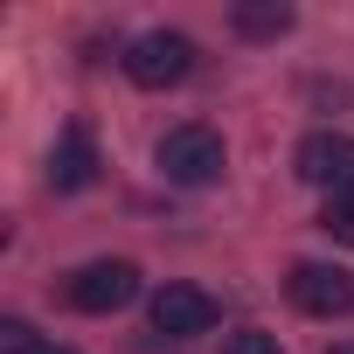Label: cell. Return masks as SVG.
Returning a JSON list of instances; mask_svg holds the SVG:
<instances>
[{
	"label": "cell",
	"instance_id": "obj_1",
	"mask_svg": "<svg viewBox=\"0 0 354 354\" xmlns=\"http://www.w3.org/2000/svg\"><path fill=\"white\" fill-rule=\"evenodd\" d=\"M160 174L174 188H209V181H223V132H209V125H174L167 139H160Z\"/></svg>",
	"mask_w": 354,
	"mask_h": 354
},
{
	"label": "cell",
	"instance_id": "obj_2",
	"mask_svg": "<svg viewBox=\"0 0 354 354\" xmlns=\"http://www.w3.org/2000/svg\"><path fill=\"white\" fill-rule=\"evenodd\" d=\"M188 70H195V42L174 35V28H153V35H139L125 49V77L139 91H167V84H181Z\"/></svg>",
	"mask_w": 354,
	"mask_h": 354
},
{
	"label": "cell",
	"instance_id": "obj_3",
	"mask_svg": "<svg viewBox=\"0 0 354 354\" xmlns=\"http://www.w3.org/2000/svg\"><path fill=\"white\" fill-rule=\"evenodd\" d=\"M285 292H292V306H299V313H313V319H340V313H354V271L319 264V257L292 264Z\"/></svg>",
	"mask_w": 354,
	"mask_h": 354
},
{
	"label": "cell",
	"instance_id": "obj_4",
	"mask_svg": "<svg viewBox=\"0 0 354 354\" xmlns=\"http://www.w3.org/2000/svg\"><path fill=\"white\" fill-rule=\"evenodd\" d=\"M63 299H70L77 313H118V306L139 299V271H132L125 257H97V264H84V271L63 285Z\"/></svg>",
	"mask_w": 354,
	"mask_h": 354
},
{
	"label": "cell",
	"instance_id": "obj_5",
	"mask_svg": "<svg viewBox=\"0 0 354 354\" xmlns=\"http://www.w3.org/2000/svg\"><path fill=\"white\" fill-rule=\"evenodd\" d=\"M292 174L313 181V188H326V195H347V188H354V139H347V132H313V139H299Z\"/></svg>",
	"mask_w": 354,
	"mask_h": 354
},
{
	"label": "cell",
	"instance_id": "obj_6",
	"mask_svg": "<svg viewBox=\"0 0 354 354\" xmlns=\"http://www.w3.org/2000/svg\"><path fill=\"white\" fill-rule=\"evenodd\" d=\"M146 313H153V333H167V340H188V333L216 326V299L202 285H160Z\"/></svg>",
	"mask_w": 354,
	"mask_h": 354
},
{
	"label": "cell",
	"instance_id": "obj_7",
	"mask_svg": "<svg viewBox=\"0 0 354 354\" xmlns=\"http://www.w3.org/2000/svg\"><path fill=\"white\" fill-rule=\"evenodd\" d=\"M91 181H97V146H91L84 125H63V139L49 153V188L56 195H84Z\"/></svg>",
	"mask_w": 354,
	"mask_h": 354
},
{
	"label": "cell",
	"instance_id": "obj_8",
	"mask_svg": "<svg viewBox=\"0 0 354 354\" xmlns=\"http://www.w3.org/2000/svg\"><path fill=\"white\" fill-rule=\"evenodd\" d=\"M230 28L250 35V42H278V35L292 28V8H278V0H243V8L230 15Z\"/></svg>",
	"mask_w": 354,
	"mask_h": 354
},
{
	"label": "cell",
	"instance_id": "obj_9",
	"mask_svg": "<svg viewBox=\"0 0 354 354\" xmlns=\"http://www.w3.org/2000/svg\"><path fill=\"white\" fill-rule=\"evenodd\" d=\"M319 230H326L333 243H354V188H347V195H326V209H319Z\"/></svg>",
	"mask_w": 354,
	"mask_h": 354
},
{
	"label": "cell",
	"instance_id": "obj_10",
	"mask_svg": "<svg viewBox=\"0 0 354 354\" xmlns=\"http://www.w3.org/2000/svg\"><path fill=\"white\" fill-rule=\"evenodd\" d=\"M223 354H285V347H278V333H264V326H236V333L223 340Z\"/></svg>",
	"mask_w": 354,
	"mask_h": 354
},
{
	"label": "cell",
	"instance_id": "obj_11",
	"mask_svg": "<svg viewBox=\"0 0 354 354\" xmlns=\"http://www.w3.org/2000/svg\"><path fill=\"white\" fill-rule=\"evenodd\" d=\"M0 354H42L35 326H28V319H0Z\"/></svg>",
	"mask_w": 354,
	"mask_h": 354
},
{
	"label": "cell",
	"instance_id": "obj_12",
	"mask_svg": "<svg viewBox=\"0 0 354 354\" xmlns=\"http://www.w3.org/2000/svg\"><path fill=\"white\" fill-rule=\"evenodd\" d=\"M42 354H77V347H56V340H42Z\"/></svg>",
	"mask_w": 354,
	"mask_h": 354
},
{
	"label": "cell",
	"instance_id": "obj_13",
	"mask_svg": "<svg viewBox=\"0 0 354 354\" xmlns=\"http://www.w3.org/2000/svg\"><path fill=\"white\" fill-rule=\"evenodd\" d=\"M326 354H354V340H340V347H326Z\"/></svg>",
	"mask_w": 354,
	"mask_h": 354
}]
</instances>
